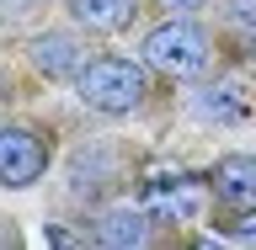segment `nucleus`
Masks as SVG:
<instances>
[{
	"label": "nucleus",
	"instance_id": "f257e3e1",
	"mask_svg": "<svg viewBox=\"0 0 256 250\" xmlns=\"http://www.w3.org/2000/svg\"><path fill=\"white\" fill-rule=\"evenodd\" d=\"M75 96L102 117H134L150 107V69L123 53H102L75 75Z\"/></svg>",
	"mask_w": 256,
	"mask_h": 250
},
{
	"label": "nucleus",
	"instance_id": "f03ea898",
	"mask_svg": "<svg viewBox=\"0 0 256 250\" xmlns=\"http://www.w3.org/2000/svg\"><path fill=\"white\" fill-rule=\"evenodd\" d=\"M208 59H214V37H208L198 21L187 16H166L160 27L144 32V64L166 80H192L203 75Z\"/></svg>",
	"mask_w": 256,
	"mask_h": 250
},
{
	"label": "nucleus",
	"instance_id": "7ed1b4c3",
	"mask_svg": "<svg viewBox=\"0 0 256 250\" xmlns=\"http://www.w3.org/2000/svg\"><path fill=\"white\" fill-rule=\"evenodd\" d=\"M208 187H214V203L224 208L230 224L256 219V155H224V160H214Z\"/></svg>",
	"mask_w": 256,
	"mask_h": 250
},
{
	"label": "nucleus",
	"instance_id": "20e7f679",
	"mask_svg": "<svg viewBox=\"0 0 256 250\" xmlns=\"http://www.w3.org/2000/svg\"><path fill=\"white\" fill-rule=\"evenodd\" d=\"M192 107H198V117H208V123H251L256 117V80L246 75H219L214 85H203V91L192 96Z\"/></svg>",
	"mask_w": 256,
	"mask_h": 250
},
{
	"label": "nucleus",
	"instance_id": "39448f33",
	"mask_svg": "<svg viewBox=\"0 0 256 250\" xmlns=\"http://www.w3.org/2000/svg\"><path fill=\"white\" fill-rule=\"evenodd\" d=\"M43 171H48V144L38 139L32 128H6V133H0V181L11 192H22Z\"/></svg>",
	"mask_w": 256,
	"mask_h": 250
},
{
	"label": "nucleus",
	"instance_id": "423d86ee",
	"mask_svg": "<svg viewBox=\"0 0 256 250\" xmlns=\"http://www.w3.org/2000/svg\"><path fill=\"white\" fill-rule=\"evenodd\" d=\"M27 59H32V69L43 80H75L80 69H86V37L80 32H38L27 43Z\"/></svg>",
	"mask_w": 256,
	"mask_h": 250
},
{
	"label": "nucleus",
	"instance_id": "0eeeda50",
	"mask_svg": "<svg viewBox=\"0 0 256 250\" xmlns=\"http://www.w3.org/2000/svg\"><path fill=\"white\" fill-rule=\"evenodd\" d=\"M208 181H198V176H171V181H155L150 187V213L166 224H192L203 219V203H208Z\"/></svg>",
	"mask_w": 256,
	"mask_h": 250
},
{
	"label": "nucleus",
	"instance_id": "6e6552de",
	"mask_svg": "<svg viewBox=\"0 0 256 250\" xmlns=\"http://www.w3.org/2000/svg\"><path fill=\"white\" fill-rule=\"evenodd\" d=\"M118 176H123V155L107 144H91L70 160V192L75 197H102L107 187H118Z\"/></svg>",
	"mask_w": 256,
	"mask_h": 250
},
{
	"label": "nucleus",
	"instance_id": "1a4fd4ad",
	"mask_svg": "<svg viewBox=\"0 0 256 250\" xmlns=\"http://www.w3.org/2000/svg\"><path fill=\"white\" fill-rule=\"evenodd\" d=\"M91 240L107 245V250L150 245V240H155V229H150V208H107V213L91 224Z\"/></svg>",
	"mask_w": 256,
	"mask_h": 250
},
{
	"label": "nucleus",
	"instance_id": "9d476101",
	"mask_svg": "<svg viewBox=\"0 0 256 250\" xmlns=\"http://www.w3.org/2000/svg\"><path fill=\"white\" fill-rule=\"evenodd\" d=\"M64 11L86 32H123L139 16V0H64Z\"/></svg>",
	"mask_w": 256,
	"mask_h": 250
},
{
	"label": "nucleus",
	"instance_id": "9b49d317",
	"mask_svg": "<svg viewBox=\"0 0 256 250\" xmlns=\"http://www.w3.org/2000/svg\"><path fill=\"white\" fill-rule=\"evenodd\" d=\"M155 11H166V16H187V11H198V5H208V0H150Z\"/></svg>",
	"mask_w": 256,
	"mask_h": 250
},
{
	"label": "nucleus",
	"instance_id": "f8f14e48",
	"mask_svg": "<svg viewBox=\"0 0 256 250\" xmlns=\"http://www.w3.org/2000/svg\"><path fill=\"white\" fill-rule=\"evenodd\" d=\"M246 53H251V59H256V37H246Z\"/></svg>",
	"mask_w": 256,
	"mask_h": 250
},
{
	"label": "nucleus",
	"instance_id": "ddd939ff",
	"mask_svg": "<svg viewBox=\"0 0 256 250\" xmlns=\"http://www.w3.org/2000/svg\"><path fill=\"white\" fill-rule=\"evenodd\" d=\"M240 240H256V229H240Z\"/></svg>",
	"mask_w": 256,
	"mask_h": 250
}]
</instances>
